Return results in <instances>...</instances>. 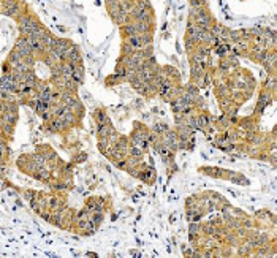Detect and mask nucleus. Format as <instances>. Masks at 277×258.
<instances>
[{
    "mask_svg": "<svg viewBox=\"0 0 277 258\" xmlns=\"http://www.w3.org/2000/svg\"><path fill=\"white\" fill-rule=\"evenodd\" d=\"M128 138H130L132 146L140 147V149H143L147 154V151H149V147H151L152 132L147 125H144L141 122H133V130L130 135H128Z\"/></svg>",
    "mask_w": 277,
    "mask_h": 258,
    "instance_id": "f257e3e1",
    "label": "nucleus"
},
{
    "mask_svg": "<svg viewBox=\"0 0 277 258\" xmlns=\"http://www.w3.org/2000/svg\"><path fill=\"white\" fill-rule=\"evenodd\" d=\"M27 10V4L21 2V0H2V13L5 16L13 17L14 21H19L21 16H24Z\"/></svg>",
    "mask_w": 277,
    "mask_h": 258,
    "instance_id": "f03ea898",
    "label": "nucleus"
},
{
    "mask_svg": "<svg viewBox=\"0 0 277 258\" xmlns=\"http://www.w3.org/2000/svg\"><path fill=\"white\" fill-rule=\"evenodd\" d=\"M84 208L90 212H108L111 211V203L108 196H89L84 203Z\"/></svg>",
    "mask_w": 277,
    "mask_h": 258,
    "instance_id": "7ed1b4c3",
    "label": "nucleus"
},
{
    "mask_svg": "<svg viewBox=\"0 0 277 258\" xmlns=\"http://www.w3.org/2000/svg\"><path fill=\"white\" fill-rule=\"evenodd\" d=\"M136 179H140L141 182H144L146 186H154L155 181H157V171H155V168L152 167V163H151V165L144 163V167H143V170L140 171V174H138Z\"/></svg>",
    "mask_w": 277,
    "mask_h": 258,
    "instance_id": "20e7f679",
    "label": "nucleus"
},
{
    "mask_svg": "<svg viewBox=\"0 0 277 258\" xmlns=\"http://www.w3.org/2000/svg\"><path fill=\"white\" fill-rule=\"evenodd\" d=\"M92 117H94V121H95L97 125H103V124L111 122L109 116H108L106 111H105V108H97L95 111H94V114H92Z\"/></svg>",
    "mask_w": 277,
    "mask_h": 258,
    "instance_id": "39448f33",
    "label": "nucleus"
}]
</instances>
